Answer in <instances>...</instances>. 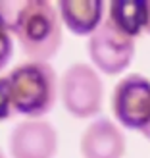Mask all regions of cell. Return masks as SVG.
Returning a JSON list of instances; mask_svg holds the SVG:
<instances>
[{
	"label": "cell",
	"instance_id": "obj_1",
	"mask_svg": "<svg viewBox=\"0 0 150 158\" xmlns=\"http://www.w3.org/2000/svg\"><path fill=\"white\" fill-rule=\"evenodd\" d=\"M8 75L14 112L27 120H43L52 112L60 94L58 73L48 62H21Z\"/></svg>",
	"mask_w": 150,
	"mask_h": 158
},
{
	"label": "cell",
	"instance_id": "obj_2",
	"mask_svg": "<svg viewBox=\"0 0 150 158\" xmlns=\"http://www.w3.org/2000/svg\"><path fill=\"white\" fill-rule=\"evenodd\" d=\"M12 33L23 54L33 62H48L62 46V18L48 0H25L19 21Z\"/></svg>",
	"mask_w": 150,
	"mask_h": 158
},
{
	"label": "cell",
	"instance_id": "obj_3",
	"mask_svg": "<svg viewBox=\"0 0 150 158\" xmlns=\"http://www.w3.org/2000/svg\"><path fill=\"white\" fill-rule=\"evenodd\" d=\"M62 104L75 118H92L102 110L104 81L96 68L85 62L71 64L60 77Z\"/></svg>",
	"mask_w": 150,
	"mask_h": 158
},
{
	"label": "cell",
	"instance_id": "obj_4",
	"mask_svg": "<svg viewBox=\"0 0 150 158\" xmlns=\"http://www.w3.org/2000/svg\"><path fill=\"white\" fill-rule=\"evenodd\" d=\"M116 122L127 129L140 131L150 141V79L129 73L114 85L110 98Z\"/></svg>",
	"mask_w": 150,
	"mask_h": 158
},
{
	"label": "cell",
	"instance_id": "obj_5",
	"mask_svg": "<svg viewBox=\"0 0 150 158\" xmlns=\"http://www.w3.org/2000/svg\"><path fill=\"white\" fill-rule=\"evenodd\" d=\"M92 68L106 75H120L135 58V39L117 29L108 18L87 41Z\"/></svg>",
	"mask_w": 150,
	"mask_h": 158
},
{
	"label": "cell",
	"instance_id": "obj_6",
	"mask_svg": "<svg viewBox=\"0 0 150 158\" xmlns=\"http://www.w3.org/2000/svg\"><path fill=\"white\" fill-rule=\"evenodd\" d=\"M12 158H52L58 151L56 127L46 120H21L8 139Z\"/></svg>",
	"mask_w": 150,
	"mask_h": 158
},
{
	"label": "cell",
	"instance_id": "obj_7",
	"mask_svg": "<svg viewBox=\"0 0 150 158\" xmlns=\"http://www.w3.org/2000/svg\"><path fill=\"white\" fill-rule=\"evenodd\" d=\"M79 151L83 158H123L127 139L117 122L110 118H96L83 129Z\"/></svg>",
	"mask_w": 150,
	"mask_h": 158
},
{
	"label": "cell",
	"instance_id": "obj_8",
	"mask_svg": "<svg viewBox=\"0 0 150 158\" xmlns=\"http://www.w3.org/2000/svg\"><path fill=\"white\" fill-rule=\"evenodd\" d=\"M62 23L77 37H91L104 21L102 0H60L56 4Z\"/></svg>",
	"mask_w": 150,
	"mask_h": 158
},
{
	"label": "cell",
	"instance_id": "obj_9",
	"mask_svg": "<svg viewBox=\"0 0 150 158\" xmlns=\"http://www.w3.org/2000/svg\"><path fill=\"white\" fill-rule=\"evenodd\" d=\"M106 18L131 39L146 29V0H116L108 4Z\"/></svg>",
	"mask_w": 150,
	"mask_h": 158
},
{
	"label": "cell",
	"instance_id": "obj_10",
	"mask_svg": "<svg viewBox=\"0 0 150 158\" xmlns=\"http://www.w3.org/2000/svg\"><path fill=\"white\" fill-rule=\"evenodd\" d=\"M23 6H25V0H0V18L10 33L18 25Z\"/></svg>",
	"mask_w": 150,
	"mask_h": 158
},
{
	"label": "cell",
	"instance_id": "obj_11",
	"mask_svg": "<svg viewBox=\"0 0 150 158\" xmlns=\"http://www.w3.org/2000/svg\"><path fill=\"white\" fill-rule=\"evenodd\" d=\"M14 104H12V94H10V83L8 75H0V122L10 120L14 116Z\"/></svg>",
	"mask_w": 150,
	"mask_h": 158
},
{
	"label": "cell",
	"instance_id": "obj_12",
	"mask_svg": "<svg viewBox=\"0 0 150 158\" xmlns=\"http://www.w3.org/2000/svg\"><path fill=\"white\" fill-rule=\"evenodd\" d=\"M12 54H14V43H12V37H10V31H8L2 18H0V72L10 62Z\"/></svg>",
	"mask_w": 150,
	"mask_h": 158
},
{
	"label": "cell",
	"instance_id": "obj_13",
	"mask_svg": "<svg viewBox=\"0 0 150 158\" xmlns=\"http://www.w3.org/2000/svg\"><path fill=\"white\" fill-rule=\"evenodd\" d=\"M146 33L150 35V0H146Z\"/></svg>",
	"mask_w": 150,
	"mask_h": 158
},
{
	"label": "cell",
	"instance_id": "obj_14",
	"mask_svg": "<svg viewBox=\"0 0 150 158\" xmlns=\"http://www.w3.org/2000/svg\"><path fill=\"white\" fill-rule=\"evenodd\" d=\"M0 158H6V154H4V151L0 148Z\"/></svg>",
	"mask_w": 150,
	"mask_h": 158
}]
</instances>
